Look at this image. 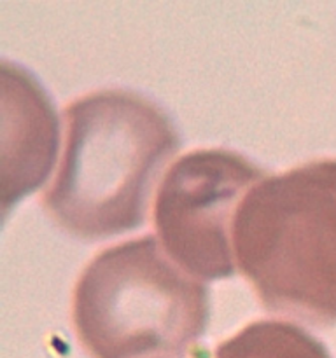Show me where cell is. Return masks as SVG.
Here are the masks:
<instances>
[{
  "label": "cell",
  "mask_w": 336,
  "mask_h": 358,
  "mask_svg": "<svg viewBox=\"0 0 336 358\" xmlns=\"http://www.w3.org/2000/svg\"><path fill=\"white\" fill-rule=\"evenodd\" d=\"M261 166L226 149H200L175 161L154 199V226L172 261L196 280L234 273L233 224Z\"/></svg>",
  "instance_id": "277c9868"
},
{
  "label": "cell",
  "mask_w": 336,
  "mask_h": 358,
  "mask_svg": "<svg viewBox=\"0 0 336 358\" xmlns=\"http://www.w3.org/2000/svg\"><path fill=\"white\" fill-rule=\"evenodd\" d=\"M209 322V296L153 236L93 257L72 294V327L91 358H186Z\"/></svg>",
  "instance_id": "3957f363"
},
{
  "label": "cell",
  "mask_w": 336,
  "mask_h": 358,
  "mask_svg": "<svg viewBox=\"0 0 336 358\" xmlns=\"http://www.w3.org/2000/svg\"><path fill=\"white\" fill-rule=\"evenodd\" d=\"M6 115L13 121L10 135L4 138L2 210L31 192L51 170L58 149V122L51 103L38 84L16 65L2 63Z\"/></svg>",
  "instance_id": "5b68a950"
},
{
  "label": "cell",
  "mask_w": 336,
  "mask_h": 358,
  "mask_svg": "<svg viewBox=\"0 0 336 358\" xmlns=\"http://www.w3.org/2000/svg\"><path fill=\"white\" fill-rule=\"evenodd\" d=\"M233 255L266 310L336 324V159L254 185L234 217Z\"/></svg>",
  "instance_id": "7a4b0ae2"
},
{
  "label": "cell",
  "mask_w": 336,
  "mask_h": 358,
  "mask_svg": "<svg viewBox=\"0 0 336 358\" xmlns=\"http://www.w3.org/2000/svg\"><path fill=\"white\" fill-rule=\"evenodd\" d=\"M65 147L41 198L49 219L94 241L142 226L164 164L178 149L168 115L142 94L100 90L66 105Z\"/></svg>",
  "instance_id": "6da1fadb"
},
{
  "label": "cell",
  "mask_w": 336,
  "mask_h": 358,
  "mask_svg": "<svg viewBox=\"0 0 336 358\" xmlns=\"http://www.w3.org/2000/svg\"><path fill=\"white\" fill-rule=\"evenodd\" d=\"M214 358H331L321 341L298 325L258 320L219 343Z\"/></svg>",
  "instance_id": "8992f818"
}]
</instances>
